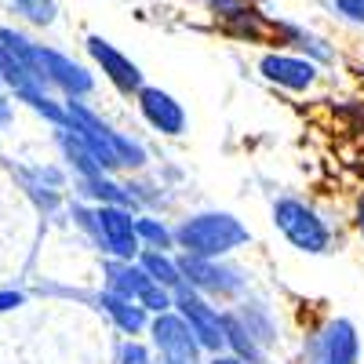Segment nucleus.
<instances>
[{
    "label": "nucleus",
    "mask_w": 364,
    "mask_h": 364,
    "mask_svg": "<svg viewBox=\"0 0 364 364\" xmlns=\"http://www.w3.org/2000/svg\"><path fill=\"white\" fill-rule=\"evenodd\" d=\"M178 240L182 248H186L190 255H204V259H215L237 245H245L248 240V230L240 226L237 219L230 215H197L190 219L186 226L178 230Z\"/></svg>",
    "instance_id": "obj_1"
},
{
    "label": "nucleus",
    "mask_w": 364,
    "mask_h": 364,
    "mask_svg": "<svg viewBox=\"0 0 364 364\" xmlns=\"http://www.w3.org/2000/svg\"><path fill=\"white\" fill-rule=\"evenodd\" d=\"M273 219H277V226L284 230V237L295 248H302V252H324L328 248V230L306 204L281 200L273 208Z\"/></svg>",
    "instance_id": "obj_2"
},
{
    "label": "nucleus",
    "mask_w": 364,
    "mask_h": 364,
    "mask_svg": "<svg viewBox=\"0 0 364 364\" xmlns=\"http://www.w3.org/2000/svg\"><path fill=\"white\" fill-rule=\"evenodd\" d=\"M109 284L117 295H124L132 302H142L146 310H168V295H164V284H157L154 277H149L146 269L124 262V266H109Z\"/></svg>",
    "instance_id": "obj_3"
},
{
    "label": "nucleus",
    "mask_w": 364,
    "mask_h": 364,
    "mask_svg": "<svg viewBox=\"0 0 364 364\" xmlns=\"http://www.w3.org/2000/svg\"><path fill=\"white\" fill-rule=\"evenodd\" d=\"M178 310H182V321L190 324V331L197 336V343H200V346L219 350V346L226 343L223 321H219V314L211 310L208 302H200V299H197V295H190V291H178Z\"/></svg>",
    "instance_id": "obj_4"
},
{
    "label": "nucleus",
    "mask_w": 364,
    "mask_h": 364,
    "mask_svg": "<svg viewBox=\"0 0 364 364\" xmlns=\"http://www.w3.org/2000/svg\"><path fill=\"white\" fill-rule=\"evenodd\" d=\"M154 339H157V346L168 353V360H175V364H193V360H197L200 343L193 339L190 324L182 321V317H157Z\"/></svg>",
    "instance_id": "obj_5"
},
{
    "label": "nucleus",
    "mask_w": 364,
    "mask_h": 364,
    "mask_svg": "<svg viewBox=\"0 0 364 364\" xmlns=\"http://www.w3.org/2000/svg\"><path fill=\"white\" fill-rule=\"evenodd\" d=\"M87 51L95 55V63L102 66V73L117 84V87H124V91H132V87H139V80H142V73H139V66L132 63V58H124L113 44H106L102 37H91L87 41Z\"/></svg>",
    "instance_id": "obj_6"
},
{
    "label": "nucleus",
    "mask_w": 364,
    "mask_h": 364,
    "mask_svg": "<svg viewBox=\"0 0 364 364\" xmlns=\"http://www.w3.org/2000/svg\"><path fill=\"white\" fill-rule=\"evenodd\" d=\"M139 99H142L146 120H149L154 128H161V132H168V135H178L182 128H186V113H182V106H178L171 95H164L161 87H146Z\"/></svg>",
    "instance_id": "obj_7"
},
{
    "label": "nucleus",
    "mask_w": 364,
    "mask_h": 364,
    "mask_svg": "<svg viewBox=\"0 0 364 364\" xmlns=\"http://www.w3.org/2000/svg\"><path fill=\"white\" fill-rule=\"evenodd\" d=\"M99 230H102V237H106V245L120 255V259H132L139 248H135V223H132V215L128 211H120V208H102L99 211Z\"/></svg>",
    "instance_id": "obj_8"
},
{
    "label": "nucleus",
    "mask_w": 364,
    "mask_h": 364,
    "mask_svg": "<svg viewBox=\"0 0 364 364\" xmlns=\"http://www.w3.org/2000/svg\"><path fill=\"white\" fill-rule=\"evenodd\" d=\"M259 70L269 77V80H277L291 91H302V87H310L314 84V66L310 63H302V58H288V55H266Z\"/></svg>",
    "instance_id": "obj_9"
},
{
    "label": "nucleus",
    "mask_w": 364,
    "mask_h": 364,
    "mask_svg": "<svg viewBox=\"0 0 364 364\" xmlns=\"http://www.w3.org/2000/svg\"><path fill=\"white\" fill-rule=\"evenodd\" d=\"M321 364H357V336L346 321L328 324L321 336Z\"/></svg>",
    "instance_id": "obj_10"
},
{
    "label": "nucleus",
    "mask_w": 364,
    "mask_h": 364,
    "mask_svg": "<svg viewBox=\"0 0 364 364\" xmlns=\"http://www.w3.org/2000/svg\"><path fill=\"white\" fill-rule=\"evenodd\" d=\"M182 269L190 273V281L200 284V288H211V291H233L240 284V277L233 269H219V266H211L204 255H190V259H182Z\"/></svg>",
    "instance_id": "obj_11"
},
{
    "label": "nucleus",
    "mask_w": 364,
    "mask_h": 364,
    "mask_svg": "<svg viewBox=\"0 0 364 364\" xmlns=\"http://www.w3.org/2000/svg\"><path fill=\"white\" fill-rule=\"evenodd\" d=\"M102 306H106V314L128 331V336H135V331L146 324V314H142V306H135L132 299H124V295H117V291H109V295H102Z\"/></svg>",
    "instance_id": "obj_12"
},
{
    "label": "nucleus",
    "mask_w": 364,
    "mask_h": 364,
    "mask_svg": "<svg viewBox=\"0 0 364 364\" xmlns=\"http://www.w3.org/2000/svg\"><path fill=\"white\" fill-rule=\"evenodd\" d=\"M142 269H146L157 284H164V288H178V281H182V277H178V266L168 262L161 252H146V255H142Z\"/></svg>",
    "instance_id": "obj_13"
},
{
    "label": "nucleus",
    "mask_w": 364,
    "mask_h": 364,
    "mask_svg": "<svg viewBox=\"0 0 364 364\" xmlns=\"http://www.w3.org/2000/svg\"><path fill=\"white\" fill-rule=\"evenodd\" d=\"M8 4H15L29 22H37V26H48L55 18V0H8Z\"/></svg>",
    "instance_id": "obj_14"
},
{
    "label": "nucleus",
    "mask_w": 364,
    "mask_h": 364,
    "mask_svg": "<svg viewBox=\"0 0 364 364\" xmlns=\"http://www.w3.org/2000/svg\"><path fill=\"white\" fill-rule=\"evenodd\" d=\"M135 233H142L146 240H154V245H168V230L157 226V223H149V219H139L135 223Z\"/></svg>",
    "instance_id": "obj_15"
},
{
    "label": "nucleus",
    "mask_w": 364,
    "mask_h": 364,
    "mask_svg": "<svg viewBox=\"0 0 364 364\" xmlns=\"http://www.w3.org/2000/svg\"><path fill=\"white\" fill-rule=\"evenodd\" d=\"M120 364H149V360H146V350L139 343H124L120 346Z\"/></svg>",
    "instance_id": "obj_16"
},
{
    "label": "nucleus",
    "mask_w": 364,
    "mask_h": 364,
    "mask_svg": "<svg viewBox=\"0 0 364 364\" xmlns=\"http://www.w3.org/2000/svg\"><path fill=\"white\" fill-rule=\"evenodd\" d=\"M339 11L357 18V22H364V0H339Z\"/></svg>",
    "instance_id": "obj_17"
},
{
    "label": "nucleus",
    "mask_w": 364,
    "mask_h": 364,
    "mask_svg": "<svg viewBox=\"0 0 364 364\" xmlns=\"http://www.w3.org/2000/svg\"><path fill=\"white\" fill-rule=\"evenodd\" d=\"M15 306H22V295L18 291H0V314H8Z\"/></svg>",
    "instance_id": "obj_18"
},
{
    "label": "nucleus",
    "mask_w": 364,
    "mask_h": 364,
    "mask_svg": "<svg viewBox=\"0 0 364 364\" xmlns=\"http://www.w3.org/2000/svg\"><path fill=\"white\" fill-rule=\"evenodd\" d=\"M357 223H360V233H364V197H360V204H357Z\"/></svg>",
    "instance_id": "obj_19"
},
{
    "label": "nucleus",
    "mask_w": 364,
    "mask_h": 364,
    "mask_svg": "<svg viewBox=\"0 0 364 364\" xmlns=\"http://www.w3.org/2000/svg\"><path fill=\"white\" fill-rule=\"evenodd\" d=\"M215 364H240V360H233V357H223V360H215Z\"/></svg>",
    "instance_id": "obj_20"
},
{
    "label": "nucleus",
    "mask_w": 364,
    "mask_h": 364,
    "mask_svg": "<svg viewBox=\"0 0 364 364\" xmlns=\"http://www.w3.org/2000/svg\"><path fill=\"white\" fill-rule=\"evenodd\" d=\"M168 364H175V360H168Z\"/></svg>",
    "instance_id": "obj_21"
}]
</instances>
